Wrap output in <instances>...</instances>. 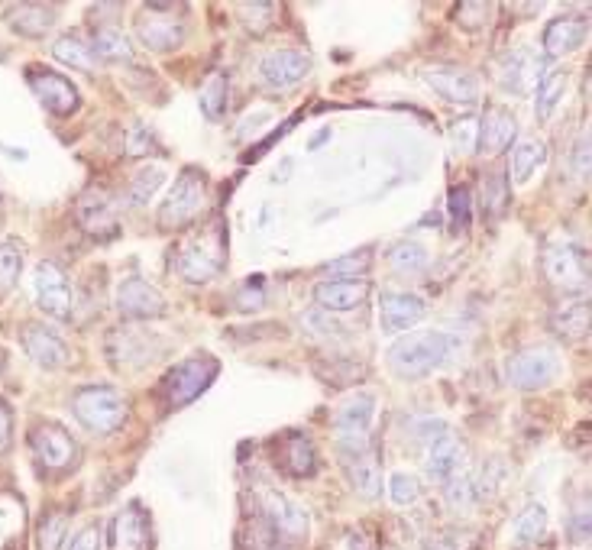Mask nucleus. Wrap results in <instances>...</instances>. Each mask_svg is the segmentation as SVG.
<instances>
[{
	"instance_id": "1",
	"label": "nucleus",
	"mask_w": 592,
	"mask_h": 550,
	"mask_svg": "<svg viewBox=\"0 0 592 550\" xmlns=\"http://www.w3.org/2000/svg\"><path fill=\"white\" fill-rule=\"evenodd\" d=\"M460 340L447 334V330H408V334L398 337L385 360L389 369L402 379H424L437 373L453 353H457Z\"/></svg>"
},
{
	"instance_id": "2",
	"label": "nucleus",
	"mask_w": 592,
	"mask_h": 550,
	"mask_svg": "<svg viewBox=\"0 0 592 550\" xmlns=\"http://www.w3.org/2000/svg\"><path fill=\"white\" fill-rule=\"evenodd\" d=\"M224 259H227L224 227L214 220V224L201 227L198 233H191V237L178 246L175 272L191 285H204V282H211L220 269H224Z\"/></svg>"
},
{
	"instance_id": "3",
	"label": "nucleus",
	"mask_w": 592,
	"mask_h": 550,
	"mask_svg": "<svg viewBox=\"0 0 592 550\" xmlns=\"http://www.w3.org/2000/svg\"><path fill=\"white\" fill-rule=\"evenodd\" d=\"M373 418H376V395L373 392H356L340 402L337 418H334V431H337V447L347 463L369 457V431H373Z\"/></svg>"
},
{
	"instance_id": "4",
	"label": "nucleus",
	"mask_w": 592,
	"mask_h": 550,
	"mask_svg": "<svg viewBox=\"0 0 592 550\" xmlns=\"http://www.w3.org/2000/svg\"><path fill=\"white\" fill-rule=\"evenodd\" d=\"M72 411L91 434H114L123 424V418H127V402H123L117 389L88 385V389L75 392Z\"/></svg>"
},
{
	"instance_id": "5",
	"label": "nucleus",
	"mask_w": 592,
	"mask_h": 550,
	"mask_svg": "<svg viewBox=\"0 0 592 550\" xmlns=\"http://www.w3.org/2000/svg\"><path fill=\"white\" fill-rule=\"evenodd\" d=\"M560 356L547 347H531V350H518L508 356L505 363V379L512 389L521 392H538L547 389V385H554L560 376Z\"/></svg>"
},
{
	"instance_id": "6",
	"label": "nucleus",
	"mask_w": 592,
	"mask_h": 550,
	"mask_svg": "<svg viewBox=\"0 0 592 550\" xmlns=\"http://www.w3.org/2000/svg\"><path fill=\"white\" fill-rule=\"evenodd\" d=\"M104 353L117 369H123V373H136V369L159 360L162 350H159V340L149 334V330L136 327V324H123L107 334Z\"/></svg>"
},
{
	"instance_id": "7",
	"label": "nucleus",
	"mask_w": 592,
	"mask_h": 550,
	"mask_svg": "<svg viewBox=\"0 0 592 550\" xmlns=\"http://www.w3.org/2000/svg\"><path fill=\"white\" fill-rule=\"evenodd\" d=\"M204 195H208V178L201 169H185L178 175L175 188L165 195L159 220L162 227H182L188 220H195L198 211L204 208Z\"/></svg>"
},
{
	"instance_id": "8",
	"label": "nucleus",
	"mask_w": 592,
	"mask_h": 550,
	"mask_svg": "<svg viewBox=\"0 0 592 550\" xmlns=\"http://www.w3.org/2000/svg\"><path fill=\"white\" fill-rule=\"evenodd\" d=\"M214 373H217V363L211 360V356H191V360L178 363L172 373L165 376L162 392H165V398H169L172 408L188 405V402H195L204 389H208Z\"/></svg>"
},
{
	"instance_id": "9",
	"label": "nucleus",
	"mask_w": 592,
	"mask_h": 550,
	"mask_svg": "<svg viewBox=\"0 0 592 550\" xmlns=\"http://www.w3.org/2000/svg\"><path fill=\"white\" fill-rule=\"evenodd\" d=\"M544 275L550 279V285L573 292V288L586 285L589 259L573 240H554V243H547V250H544Z\"/></svg>"
},
{
	"instance_id": "10",
	"label": "nucleus",
	"mask_w": 592,
	"mask_h": 550,
	"mask_svg": "<svg viewBox=\"0 0 592 550\" xmlns=\"http://www.w3.org/2000/svg\"><path fill=\"white\" fill-rule=\"evenodd\" d=\"M424 473L431 476V483L444 489L453 479H460L470 473V463H466V447L460 444V437L444 434L437 437L434 444H428V457H424Z\"/></svg>"
},
{
	"instance_id": "11",
	"label": "nucleus",
	"mask_w": 592,
	"mask_h": 550,
	"mask_svg": "<svg viewBox=\"0 0 592 550\" xmlns=\"http://www.w3.org/2000/svg\"><path fill=\"white\" fill-rule=\"evenodd\" d=\"M33 282H36L39 308H43L49 318H55V321L72 318V288H68V279H65V272L59 266L49 263V259L46 263H39Z\"/></svg>"
},
{
	"instance_id": "12",
	"label": "nucleus",
	"mask_w": 592,
	"mask_h": 550,
	"mask_svg": "<svg viewBox=\"0 0 592 550\" xmlns=\"http://www.w3.org/2000/svg\"><path fill=\"white\" fill-rule=\"evenodd\" d=\"M308 72H311V55L301 49L269 52L266 59L259 62V81L272 91H285V88L298 85Z\"/></svg>"
},
{
	"instance_id": "13",
	"label": "nucleus",
	"mask_w": 592,
	"mask_h": 550,
	"mask_svg": "<svg viewBox=\"0 0 592 550\" xmlns=\"http://www.w3.org/2000/svg\"><path fill=\"white\" fill-rule=\"evenodd\" d=\"M149 13H143L140 20H136V36L143 39L146 49L153 52H169L175 46L185 43V23L172 17V13H165V7L159 4H149Z\"/></svg>"
},
{
	"instance_id": "14",
	"label": "nucleus",
	"mask_w": 592,
	"mask_h": 550,
	"mask_svg": "<svg viewBox=\"0 0 592 550\" xmlns=\"http://www.w3.org/2000/svg\"><path fill=\"white\" fill-rule=\"evenodd\" d=\"M117 311L130 321H149L165 314V298L146 279H123L117 288Z\"/></svg>"
},
{
	"instance_id": "15",
	"label": "nucleus",
	"mask_w": 592,
	"mask_h": 550,
	"mask_svg": "<svg viewBox=\"0 0 592 550\" xmlns=\"http://www.w3.org/2000/svg\"><path fill=\"white\" fill-rule=\"evenodd\" d=\"M541 78H544V62L534 49H512L502 59L499 81H502L505 91H512V94L538 91Z\"/></svg>"
},
{
	"instance_id": "16",
	"label": "nucleus",
	"mask_w": 592,
	"mask_h": 550,
	"mask_svg": "<svg viewBox=\"0 0 592 550\" xmlns=\"http://www.w3.org/2000/svg\"><path fill=\"white\" fill-rule=\"evenodd\" d=\"M379 314L385 334H408V330L418 327V321H424L428 305L411 292H385L379 298Z\"/></svg>"
},
{
	"instance_id": "17",
	"label": "nucleus",
	"mask_w": 592,
	"mask_h": 550,
	"mask_svg": "<svg viewBox=\"0 0 592 550\" xmlns=\"http://www.w3.org/2000/svg\"><path fill=\"white\" fill-rule=\"evenodd\" d=\"M424 81L453 104H473L479 98V78L470 68H457V65H434L424 68Z\"/></svg>"
},
{
	"instance_id": "18",
	"label": "nucleus",
	"mask_w": 592,
	"mask_h": 550,
	"mask_svg": "<svg viewBox=\"0 0 592 550\" xmlns=\"http://www.w3.org/2000/svg\"><path fill=\"white\" fill-rule=\"evenodd\" d=\"M110 550H146L149 547V521L140 505L120 508L107 528Z\"/></svg>"
},
{
	"instance_id": "19",
	"label": "nucleus",
	"mask_w": 592,
	"mask_h": 550,
	"mask_svg": "<svg viewBox=\"0 0 592 550\" xmlns=\"http://www.w3.org/2000/svg\"><path fill=\"white\" fill-rule=\"evenodd\" d=\"M30 85H33V94L39 98V104H43L55 117H68L78 107V91H75L72 81L62 78V75L30 72Z\"/></svg>"
},
{
	"instance_id": "20",
	"label": "nucleus",
	"mask_w": 592,
	"mask_h": 550,
	"mask_svg": "<svg viewBox=\"0 0 592 550\" xmlns=\"http://www.w3.org/2000/svg\"><path fill=\"white\" fill-rule=\"evenodd\" d=\"M23 350H26V356H30L36 366H43V369H59V366L68 363L65 340L46 324L23 327Z\"/></svg>"
},
{
	"instance_id": "21",
	"label": "nucleus",
	"mask_w": 592,
	"mask_h": 550,
	"mask_svg": "<svg viewBox=\"0 0 592 550\" xmlns=\"http://www.w3.org/2000/svg\"><path fill=\"white\" fill-rule=\"evenodd\" d=\"M518 136V123L515 117L502 107H489L483 120H479V133H476V149L486 156H499L508 146L515 143Z\"/></svg>"
},
{
	"instance_id": "22",
	"label": "nucleus",
	"mask_w": 592,
	"mask_h": 550,
	"mask_svg": "<svg viewBox=\"0 0 592 550\" xmlns=\"http://www.w3.org/2000/svg\"><path fill=\"white\" fill-rule=\"evenodd\" d=\"M263 515L266 521L275 528V534H282V538H301L308 528V512L301 508L298 502H292L288 495L282 492H272L266 489L263 492Z\"/></svg>"
},
{
	"instance_id": "23",
	"label": "nucleus",
	"mask_w": 592,
	"mask_h": 550,
	"mask_svg": "<svg viewBox=\"0 0 592 550\" xmlns=\"http://www.w3.org/2000/svg\"><path fill=\"white\" fill-rule=\"evenodd\" d=\"M33 450H36L39 463L52 473L65 470V466H72V460H75V440L68 437L59 424H43V428H36Z\"/></svg>"
},
{
	"instance_id": "24",
	"label": "nucleus",
	"mask_w": 592,
	"mask_h": 550,
	"mask_svg": "<svg viewBox=\"0 0 592 550\" xmlns=\"http://www.w3.org/2000/svg\"><path fill=\"white\" fill-rule=\"evenodd\" d=\"M366 292L363 279H327L314 285V301L327 311H353L363 305Z\"/></svg>"
},
{
	"instance_id": "25",
	"label": "nucleus",
	"mask_w": 592,
	"mask_h": 550,
	"mask_svg": "<svg viewBox=\"0 0 592 550\" xmlns=\"http://www.w3.org/2000/svg\"><path fill=\"white\" fill-rule=\"evenodd\" d=\"M583 39H586L583 17H560L544 30V55L547 59H563L573 49H580Z\"/></svg>"
},
{
	"instance_id": "26",
	"label": "nucleus",
	"mask_w": 592,
	"mask_h": 550,
	"mask_svg": "<svg viewBox=\"0 0 592 550\" xmlns=\"http://www.w3.org/2000/svg\"><path fill=\"white\" fill-rule=\"evenodd\" d=\"M55 7L52 4H17L7 10V23L10 30H17L20 36H30V39H43L52 23H55Z\"/></svg>"
},
{
	"instance_id": "27",
	"label": "nucleus",
	"mask_w": 592,
	"mask_h": 550,
	"mask_svg": "<svg viewBox=\"0 0 592 550\" xmlns=\"http://www.w3.org/2000/svg\"><path fill=\"white\" fill-rule=\"evenodd\" d=\"M512 483V463L505 457H489L479 466V473L473 476V489H476V502H492L508 489Z\"/></svg>"
},
{
	"instance_id": "28",
	"label": "nucleus",
	"mask_w": 592,
	"mask_h": 550,
	"mask_svg": "<svg viewBox=\"0 0 592 550\" xmlns=\"http://www.w3.org/2000/svg\"><path fill=\"white\" fill-rule=\"evenodd\" d=\"M550 324H554V330L563 340H583L589 330V298L580 295V298L563 301L554 311V321Z\"/></svg>"
},
{
	"instance_id": "29",
	"label": "nucleus",
	"mask_w": 592,
	"mask_h": 550,
	"mask_svg": "<svg viewBox=\"0 0 592 550\" xmlns=\"http://www.w3.org/2000/svg\"><path fill=\"white\" fill-rule=\"evenodd\" d=\"M78 227L88 233V237H114L117 233V217L110 211V204L101 198H85L78 204Z\"/></svg>"
},
{
	"instance_id": "30",
	"label": "nucleus",
	"mask_w": 592,
	"mask_h": 550,
	"mask_svg": "<svg viewBox=\"0 0 592 550\" xmlns=\"http://www.w3.org/2000/svg\"><path fill=\"white\" fill-rule=\"evenodd\" d=\"M547 508L541 502H528L521 512L515 515L512 521V541L521 544V547H531V544H538L544 541V534H547Z\"/></svg>"
},
{
	"instance_id": "31",
	"label": "nucleus",
	"mask_w": 592,
	"mask_h": 550,
	"mask_svg": "<svg viewBox=\"0 0 592 550\" xmlns=\"http://www.w3.org/2000/svg\"><path fill=\"white\" fill-rule=\"evenodd\" d=\"M547 162V146L538 140H515L512 143V182L525 185L528 178Z\"/></svg>"
},
{
	"instance_id": "32",
	"label": "nucleus",
	"mask_w": 592,
	"mask_h": 550,
	"mask_svg": "<svg viewBox=\"0 0 592 550\" xmlns=\"http://www.w3.org/2000/svg\"><path fill=\"white\" fill-rule=\"evenodd\" d=\"M91 52H94V59H101V62H130L133 43L117 30V26H101L91 39Z\"/></svg>"
},
{
	"instance_id": "33",
	"label": "nucleus",
	"mask_w": 592,
	"mask_h": 550,
	"mask_svg": "<svg viewBox=\"0 0 592 550\" xmlns=\"http://www.w3.org/2000/svg\"><path fill=\"white\" fill-rule=\"evenodd\" d=\"M385 259H389V266L395 272H424L431 263V253H428V246L424 243H415V240H402V243H395L389 253H385Z\"/></svg>"
},
{
	"instance_id": "34",
	"label": "nucleus",
	"mask_w": 592,
	"mask_h": 550,
	"mask_svg": "<svg viewBox=\"0 0 592 550\" xmlns=\"http://www.w3.org/2000/svg\"><path fill=\"white\" fill-rule=\"evenodd\" d=\"M567 85H570L567 72H550V75L541 78L538 98H534V110H538V120H550V114H554V107L560 104L563 94H567Z\"/></svg>"
},
{
	"instance_id": "35",
	"label": "nucleus",
	"mask_w": 592,
	"mask_h": 550,
	"mask_svg": "<svg viewBox=\"0 0 592 550\" xmlns=\"http://www.w3.org/2000/svg\"><path fill=\"white\" fill-rule=\"evenodd\" d=\"M162 182H165V169H162V165H146V169H140V172L130 178L127 201L133 204V208H143V204L162 188Z\"/></svg>"
},
{
	"instance_id": "36",
	"label": "nucleus",
	"mask_w": 592,
	"mask_h": 550,
	"mask_svg": "<svg viewBox=\"0 0 592 550\" xmlns=\"http://www.w3.org/2000/svg\"><path fill=\"white\" fill-rule=\"evenodd\" d=\"M285 470L305 479L314 473V444L305 434H292L288 437V447H285Z\"/></svg>"
},
{
	"instance_id": "37",
	"label": "nucleus",
	"mask_w": 592,
	"mask_h": 550,
	"mask_svg": "<svg viewBox=\"0 0 592 550\" xmlns=\"http://www.w3.org/2000/svg\"><path fill=\"white\" fill-rule=\"evenodd\" d=\"M52 55H55L59 62H65V65L81 68V72H91V68H94V52H91V46L81 43V39H78L75 33L55 39V43H52Z\"/></svg>"
},
{
	"instance_id": "38",
	"label": "nucleus",
	"mask_w": 592,
	"mask_h": 550,
	"mask_svg": "<svg viewBox=\"0 0 592 550\" xmlns=\"http://www.w3.org/2000/svg\"><path fill=\"white\" fill-rule=\"evenodd\" d=\"M224 107H227V75L214 72L201 88V110L208 120H220L224 117Z\"/></svg>"
},
{
	"instance_id": "39",
	"label": "nucleus",
	"mask_w": 592,
	"mask_h": 550,
	"mask_svg": "<svg viewBox=\"0 0 592 550\" xmlns=\"http://www.w3.org/2000/svg\"><path fill=\"white\" fill-rule=\"evenodd\" d=\"M350 479H353V489H356V495H360V499H366V502L379 499V489H382L379 470H376V463L369 460V457L350 463Z\"/></svg>"
},
{
	"instance_id": "40",
	"label": "nucleus",
	"mask_w": 592,
	"mask_h": 550,
	"mask_svg": "<svg viewBox=\"0 0 592 550\" xmlns=\"http://www.w3.org/2000/svg\"><path fill=\"white\" fill-rule=\"evenodd\" d=\"M483 201H486L489 217H502L505 204H508V178L499 169L483 175Z\"/></svg>"
},
{
	"instance_id": "41",
	"label": "nucleus",
	"mask_w": 592,
	"mask_h": 550,
	"mask_svg": "<svg viewBox=\"0 0 592 550\" xmlns=\"http://www.w3.org/2000/svg\"><path fill=\"white\" fill-rule=\"evenodd\" d=\"M369 259H373V250H353L347 256L334 259V263H327L324 272L330 279H353V275H363L369 269Z\"/></svg>"
},
{
	"instance_id": "42",
	"label": "nucleus",
	"mask_w": 592,
	"mask_h": 550,
	"mask_svg": "<svg viewBox=\"0 0 592 550\" xmlns=\"http://www.w3.org/2000/svg\"><path fill=\"white\" fill-rule=\"evenodd\" d=\"M20 269H23V256L13 243H0V298H4L13 285L20 279Z\"/></svg>"
},
{
	"instance_id": "43",
	"label": "nucleus",
	"mask_w": 592,
	"mask_h": 550,
	"mask_svg": "<svg viewBox=\"0 0 592 550\" xmlns=\"http://www.w3.org/2000/svg\"><path fill=\"white\" fill-rule=\"evenodd\" d=\"M418 495H421V486H418V479L411 476V473H402V470H398V473L389 476V499H392L398 508L415 505Z\"/></svg>"
},
{
	"instance_id": "44",
	"label": "nucleus",
	"mask_w": 592,
	"mask_h": 550,
	"mask_svg": "<svg viewBox=\"0 0 592 550\" xmlns=\"http://www.w3.org/2000/svg\"><path fill=\"white\" fill-rule=\"evenodd\" d=\"M68 534V515L55 512L43 521V528H39V550H59L62 538Z\"/></svg>"
},
{
	"instance_id": "45",
	"label": "nucleus",
	"mask_w": 592,
	"mask_h": 550,
	"mask_svg": "<svg viewBox=\"0 0 592 550\" xmlns=\"http://www.w3.org/2000/svg\"><path fill=\"white\" fill-rule=\"evenodd\" d=\"M444 495H447V502L457 508V512H466L473 502H476V489H473V476L466 473L460 479H453V483L444 486Z\"/></svg>"
},
{
	"instance_id": "46",
	"label": "nucleus",
	"mask_w": 592,
	"mask_h": 550,
	"mask_svg": "<svg viewBox=\"0 0 592 550\" xmlns=\"http://www.w3.org/2000/svg\"><path fill=\"white\" fill-rule=\"evenodd\" d=\"M476 538L470 531H460V528H453V531H440L434 534V538L428 541V547L424 550H473Z\"/></svg>"
},
{
	"instance_id": "47",
	"label": "nucleus",
	"mask_w": 592,
	"mask_h": 550,
	"mask_svg": "<svg viewBox=\"0 0 592 550\" xmlns=\"http://www.w3.org/2000/svg\"><path fill=\"white\" fill-rule=\"evenodd\" d=\"M156 149V133L143 127V123H133L130 133H127V156L140 159V156H149Z\"/></svg>"
},
{
	"instance_id": "48",
	"label": "nucleus",
	"mask_w": 592,
	"mask_h": 550,
	"mask_svg": "<svg viewBox=\"0 0 592 550\" xmlns=\"http://www.w3.org/2000/svg\"><path fill=\"white\" fill-rule=\"evenodd\" d=\"M411 434H415L421 444H434L437 437L450 434V428H447V421H440V418H415L411 421Z\"/></svg>"
},
{
	"instance_id": "49",
	"label": "nucleus",
	"mask_w": 592,
	"mask_h": 550,
	"mask_svg": "<svg viewBox=\"0 0 592 550\" xmlns=\"http://www.w3.org/2000/svg\"><path fill=\"white\" fill-rule=\"evenodd\" d=\"M240 17L246 20V26H250L253 33H259V30H266L269 20L275 17V4H243Z\"/></svg>"
},
{
	"instance_id": "50",
	"label": "nucleus",
	"mask_w": 592,
	"mask_h": 550,
	"mask_svg": "<svg viewBox=\"0 0 592 550\" xmlns=\"http://www.w3.org/2000/svg\"><path fill=\"white\" fill-rule=\"evenodd\" d=\"M263 301H266L263 298V282L250 279V282L240 288V295L233 298V305H237L240 311H259V308H263Z\"/></svg>"
},
{
	"instance_id": "51",
	"label": "nucleus",
	"mask_w": 592,
	"mask_h": 550,
	"mask_svg": "<svg viewBox=\"0 0 592 550\" xmlns=\"http://www.w3.org/2000/svg\"><path fill=\"white\" fill-rule=\"evenodd\" d=\"M476 133H479V120H457L453 123V143H457L460 153H473L476 149Z\"/></svg>"
},
{
	"instance_id": "52",
	"label": "nucleus",
	"mask_w": 592,
	"mask_h": 550,
	"mask_svg": "<svg viewBox=\"0 0 592 550\" xmlns=\"http://www.w3.org/2000/svg\"><path fill=\"white\" fill-rule=\"evenodd\" d=\"M567 538H570V544H586L589 541V505H580V512L570 515Z\"/></svg>"
},
{
	"instance_id": "53",
	"label": "nucleus",
	"mask_w": 592,
	"mask_h": 550,
	"mask_svg": "<svg viewBox=\"0 0 592 550\" xmlns=\"http://www.w3.org/2000/svg\"><path fill=\"white\" fill-rule=\"evenodd\" d=\"M570 165H573L576 175H580V178L589 175V136H586V133L580 136V143H576L573 156H570Z\"/></svg>"
},
{
	"instance_id": "54",
	"label": "nucleus",
	"mask_w": 592,
	"mask_h": 550,
	"mask_svg": "<svg viewBox=\"0 0 592 550\" xmlns=\"http://www.w3.org/2000/svg\"><path fill=\"white\" fill-rule=\"evenodd\" d=\"M450 211H453V220H457V224H466V220H470V195H466V188H457L450 195Z\"/></svg>"
},
{
	"instance_id": "55",
	"label": "nucleus",
	"mask_w": 592,
	"mask_h": 550,
	"mask_svg": "<svg viewBox=\"0 0 592 550\" xmlns=\"http://www.w3.org/2000/svg\"><path fill=\"white\" fill-rule=\"evenodd\" d=\"M68 550H101V531L98 528H85L72 541V547H68Z\"/></svg>"
},
{
	"instance_id": "56",
	"label": "nucleus",
	"mask_w": 592,
	"mask_h": 550,
	"mask_svg": "<svg viewBox=\"0 0 592 550\" xmlns=\"http://www.w3.org/2000/svg\"><path fill=\"white\" fill-rule=\"evenodd\" d=\"M10 444V411L0 405V450Z\"/></svg>"
},
{
	"instance_id": "57",
	"label": "nucleus",
	"mask_w": 592,
	"mask_h": 550,
	"mask_svg": "<svg viewBox=\"0 0 592 550\" xmlns=\"http://www.w3.org/2000/svg\"><path fill=\"white\" fill-rule=\"evenodd\" d=\"M0 59H4V46H0Z\"/></svg>"
}]
</instances>
